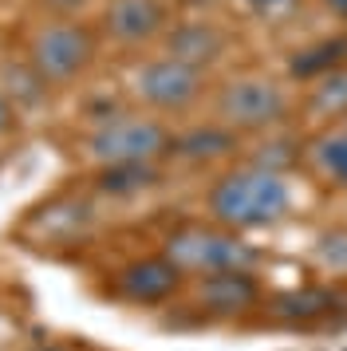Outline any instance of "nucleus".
Returning <instances> with one entry per match:
<instances>
[{
	"instance_id": "nucleus-1",
	"label": "nucleus",
	"mask_w": 347,
	"mask_h": 351,
	"mask_svg": "<svg viewBox=\"0 0 347 351\" xmlns=\"http://www.w3.org/2000/svg\"><path fill=\"white\" fill-rule=\"evenodd\" d=\"M292 206L288 182L276 170H233L225 174L209 190V213L229 229H261V225H276Z\"/></svg>"
},
{
	"instance_id": "nucleus-16",
	"label": "nucleus",
	"mask_w": 347,
	"mask_h": 351,
	"mask_svg": "<svg viewBox=\"0 0 347 351\" xmlns=\"http://www.w3.org/2000/svg\"><path fill=\"white\" fill-rule=\"evenodd\" d=\"M315 166L347 186V134H328L315 143Z\"/></svg>"
},
{
	"instance_id": "nucleus-2",
	"label": "nucleus",
	"mask_w": 347,
	"mask_h": 351,
	"mask_svg": "<svg viewBox=\"0 0 347 351\" xmlns=\"http://www.w3.org/2000/svg\"><path fill=\"white\" fill-rule=\"evenodd\" d=\"M182 272L193 276H213V272H249L256 253H252L237 233H217V229H202L189 225L166 237V253Z\"/></svg>"
},
{
	"instance_id": "nucleus-9",
	"label": "nucleus",
	"mask_w": 347,
	"mask_h": 351,
	"mask_svg": "<svg viewBox=\"0 0 347 351\" xmlns=\"http://www.w3.org/2000/svg\"><path fill=\"white\" fill-rule=\"evenodd\" d=\"M261 300V285L252 280L249 272H213L198 280V304L205 312H217V316H233L245 312Z\"/></svg>"
},
{
	"instance_id": "nucleus-10",
	"label": "nucleus",
	"mask_w": 347,
	"mask_h": 351,
	"mask_svg": "<svg viewBox=\"0 0 347 351\" xmlns=\"http://www.w3.org/2000/svg\"><path fill=\"white\" fill-rule=\"evenodd\" d=\"M166 56L205 71L209 64H217L225 56V36H221V28L205 24V20H186L166 36Z\"/></svg>"
},
{
	"instance_id": "nucleus-3",
	"label": "nucleus",
	"mask_w": 347,
	"mask_h": 351,
	"mask_svg": "<svg viewBox=\"0 0 347 351\" xmlns=\"http://www.w3.org/2000/svg\"><path fill=\"white\" fill-rule=\"evenodd\" d=\"M95 60V36L75 20L44 24L28 40V64L44 75V83H71Z\"/></svg>"
},
{
	"instance_id": "nucleus-8",
	"label": "nucleus",
	"mask_w": 347,
	"mask_h": 351,
	"mask_svg": "<svg viewBox=\"0 0 347 351\" xmlns=\"http://www.w3.org/2000/svg\"><path fill=\"white\" fill-rule=\"evenodd\" d=\"M182 276L186 272L170 256H146V261H134L119 272V292L134 304H162L178 292Z\"/></svg>"
},
{
	"instance_id": "nucleus-7",
	"label": "nucleus",
	"mask_w": 347,
	"mask_h": 351,
	"mask_svg": "<svg viewBox=\"0 0 347 351\" xmlns=\"http://www.w3.org/2000/svg\"><path fill=\"white\" fill-rule=\"evenodd\" d=\"M166 28L162 0H110L103 12V32L119 44H146Z\"/></svg>"
},
{
	"instance_id": "nucleus-11",
	"label": "nucleus",
	"mask_w": 347,
	"mask_h": 351,
	"mask_svg": "<svg viewBox=\"0 0 347 351\" xmlns=\"http://www.w3.org/2000/svg\"><path fill=\"white\" fill-rule=\"evenodd\" d=\"M178 158L186 162H213V158H229L237 150V130L225 123H209V127H193L186 134H178L170 146Z\"/></svg>"
},
{
	"instance_id": "nucleus-21",
	"label": "nucleus",
	"mask_w": 347,
	"mask_h": 351,
	"mask_svg": "<svg viewBox=\"0 0 347 351\" xmlns=\"http://www.w3.org/2000/svg\"><path fill=\"white\" fill-rule=\"evenodd\" d=\"M44 4L51 8V12H63V16H71V12H79L87 0H44Z\"/></svg>"
},
{
	"instance_id": "nucleus-12",
	"label": "nucleus",
	"mask_w": 347,
	"mask_h": 351,
	"mask_svg": "<svg viewBox=\"0 0 347 351\" xmlns=\"http://www.w3.org/2000/svg\"><path fill=\"white\" fill-rule=\"evenodd\" d=\"M347 60V40L339 36V40H320V44H312V48H304L288 64V71L296 75V80H320V75H328V71H335V67H344Z\"/></svg>"
},
{
	"instance_id": "nucleus-14",
	"label": "nucleus",
	"mask_w": 347,
	"mask_h": 351,
	"mask_svg": "<svg viewBox=\"0 0 347 351\" xmlns=\"http://www.w3.org/2000/svg\"><path fill=\"white\" fill-rule=\"evenodd\" d=\"M308 111L315 119H331V114L347 111V67H335L328 75H320L312 83V95H308Z\"/></svg>"
},
{
	"instance_id": "nucleus-15",
	"label": "nucleus",
	"mask_w": 347,
	"mask_h": 351,
	"mask_svg": "<svg viewBox=\"0 0 347 351\" xmlns=\"http://www.w3.org/2000/svg\"><path fill=\"white\" fill-rule=\"evenodd\" d=\"M331 304H335V296H331L328 288H296V292H288V296H280V300H276V316L308 324V319L328 316Z\"/></svg>"
},
{
	"instance_id": "nucleus-6",
	"label": "nucleus",
	"mask_w": 347,
	"mask_h": 351,
	"mask_svg": "<svg viewBox=\"0 0 347 351\" xmlns=\"http://www.w3.org/2000/svg\"><path fill=\"white\" fill-rule=\"evenodd\" d=\"M205 75L198 67L170 60V56H158L134 71V95L154 107V111H186L193 99L202 95Z\"/></svg>"
},
{
	"instance_id": "nucleus-19",
	"label": "nucleus",
	"mask_w": 347,
	"mask_h": 351,
	"mask_svg": "<svg viewBox=\"0 0 347 351\" xmlns=\"http://www.w3.org/2000/svg\"><path fill=\"white\" fill-rule=\"evenodd\" d=\"M245 4H249L261 20H288L292 12H296L300 0H245Z\"/></svg>"
},
{
	"instance_id": "nucleus-18",
	"label": "nucleus",
	"mask_w": 347,
	"mask_h": 351,
	"mask_svg": "<svg viewBox=\"0 0 347 351\" xmlns=\"http://www.w3.org/2000/svg\"><path fill=\"white\" fill-rule=\"evenodd\" d=\"M320 261L331 269H347V233H335V237L328 233L320 241Z\"/></svg>"
},
{
	"instance_id": "nucleus-23",
	"label": "nucleus",
	"mask_w": 347,
	"mask_h": 351,
	"mask_svg": "<svg viewBox=\"0 0 347 351\" xmlns=\"http://www.w3.org/2000/svg\"><path fill=\"white\" fill-rule=\"evenodd\" d=\"M36 351H60V348H36Z\"/></svg>"
},
{
	"instance_id": "nucleus-20",
	"label": "nucleus",
	"mask_w": 347,
	"mask_h": 351,
	"mask_svg": "<svg viewBox=\"0 0 347 351\" xmlns=\"http://www.w3.org/2000/svg\"><path fill=\"white\" fill-rule=\"evenodd\" d=\"M12 127H16V107H12V99L0 91V134H8Z\"/></svg>"
},
{
	"instance_id": "nucleus-22",
	"label": "nucleus",
	"mask_w": 347,
	"mask_h": 351,
	"mask_svg": "<svg viewBox=\"0 0 347 351\" xmlns=\"http://www.w3.org/2000/svg\"><path fill=\"white\" fill-rule=\"evenodd\" d=\"M331 12H339V16H347V0H324Z\"/></svg>"
},
{
	"instance_id": "nucleus-17",
	"label": "nucleus",
	"mask_w": 347,
	"mask_h": 351,
	"mask_svg": "<svg viewBox=\"0 0 347 351\" xmlns=\"http://www.w3.org/2000/svg\"><path fill=\"white\" fill-rule=\"evenodd\" d=\"M4 75H8V91H12L16 95V107H20V103H36V99L44 95V75H40V71H36V67L28 64V60H24V64H8L4 67Z\"/></svg>"
},
{
	"instance_id": "nucleus-4",
	"label": "nucleus",
	"mask_w": 347,
	"mask_h": 351,
	"mask_svg": "<svg viewBox=\"0 0 347 351\" xmlns=\"http://www.w3.org/2000/svg\"><path fill=\"white\" fill-rule=\"evenodd\" d=\"M170 146V130L158 119H107L91 130L87 154L99 166H123V162H154Z\"/></svg>"
},
{
	"instance_id": "nucleus-5",
	"label": "nucleus",
	"mask_w": 347,
	"mask_h": 351,
	"mask_svg": "<svg viewBox=\"0 0 347 351\" xmlns=\"http://www.w3.org/2000/svg\"><path fill=\"white\" fill-rule=\"evenodd\" d=\"M288 114V91L268 75H241L217 91V119L233 130H265Z\"/></svg>"
},
{
	"instance_id": "nucleus-13",
	"label": "nucleus",
	"mask_w": 347,
	"mask_h": 351,
	"mask_svg": "<svg viewBox=\"0 0 347 351\" xmlns=\"http://www.w3.org/2000/svg\"><path fill=\"white\" fill-rule=\"evenodd\" d=\"M158 182L154 162H123V166H103L99 174V190L110 197H130V193L150 190Z\"/></svg>"
}]
</instances>
